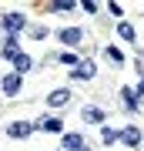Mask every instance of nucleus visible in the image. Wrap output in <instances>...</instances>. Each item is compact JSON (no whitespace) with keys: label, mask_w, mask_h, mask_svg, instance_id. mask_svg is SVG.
<instances>
[{"label":"nucleus","mask_w":144,"mask_h":151,"mask_svg":"<svg viewBox=\"0 0 144 151\" xmlns=\"http://www.w3.org/2000/svg\"><path fill=\"white\" fill-rule=\"evenodd\" d=\"M37 128H44V131H54V134H60V131H64V121H60V118H54V114H47V118H40V121H37Z\"/></svg>","instance_id":"1a4fd4ad"},{"label":"nucleus","mask_w":144,"mask_h":151,"mask_svg":"<svg viewBox=\"0 0 144 151\" xmlns=\"http://www.w3.org/2000/svg\"><path fill=\"white\" fill-rule=\"evenodd\" d=\"M117 34H121V40H138V34H134V27H131L128 20L117 24Z\"/></svg>","instance_id":"2eb2a0df"},{"label":"nucleus","mask_w":144,"mask_h":151,"mask_svg":"<svg viewBox=\"0 0 144 151\" xmlns=\"http://www.w3.org/2000/svg\"><path fill=\"white\" fill-rule=\"evenodd\" d=\"M117 138H121V141H124L128 148H138L141 141H144V134H141L138 128H124V131H117Z\"/></svg>","instance_id":"39448f33"},{"label":"nucleus","mask_w":144,"mask_h":151,"mask_svg":"<svg viewBox=\"0 0 144 151\" xmlns=\"http://www.w3.org/2000/svg\"><path fill=\"white\" fill-rule=\"evenodd\" d=\"M64 148L67 151H84V138L77 131H64Z\"/></svg>","instance_id":"9b49d317"},{"label":"nucleus","mask_w":144,"mask_h":151,"mask_svg":"<svg viewBox=\"0 0 144 151\" xmlns=\"http://www.w3.org/2000/svg\"><path fill=\"white\" fill-rule=\"evenodd\" d=\"M138 97H141V101H144V81L138 84Z\"/></svg>","instance_id":"412c9836"},{"label":"nucleus","mask_w":144,"mask_h":151,"mask_svg":"<svg viewBox=\"0 0 144 151\" xmlns=\"http://www.w3.org/2000/svg\"><path fill=\"white\" fill-rule=\"evenodd\" d=\"M0 87H4V94L17 97V94H20V87H24V77H20V74H14V70H10V74H7L4 81H0Z\"/></svg>","instance_id":"7ed1b4c3"},{"label":"nucleus","mask_w":144,"mask_h":151,"mask_svg":"<svg viewBox=\"0 0 144 151\" xmlns=\"http://www.w3.org/2000/svg\"><path fill=\"white\" fill-rule=\"evenodd\" d=\"M121 104L128 111H138V91H131V87H124L121 91Z\"/></svg>","instance_id":"ddd939ff"},{"label":"nucleus","mask_w":144,"mask_h":151,"mask_svg":"<svg viewBox=\"0 0 144 151\" xmlns=\"http://www.w3.org/2000/svg\"><path fill=\"white\" fill-rule=\"evenodd\" d=\"M80 118H84L87 124H104V111H101V108H94V104H87V108L80 111Z\"/></svg>","instance_id":"9d476101"},{"label":"nucleus","mask_w":144,"mask_h":151,"mask_svg":"<svg viewBox=\"0 0 144 151\" xmlns=\"http://www.w3.org/2000/svg\"><path fill=\"white\" fill-rule=\"evenodd\" d=\"M114 141H117V131H114V128H104V145H114Z\"/></svg>","instance_id":"6ab92c4d"},{"label":"nucleus","mask_w":144,"mask_h":151,"mask_svg":"<svg viewBox=\"0 0 144 151\" xmlns=\"http://www.w3.org/2000/svg\"><path fill=\"white\" fill-rule=\"evenodd\" d=\"M0 54H4L7 60H14L17 54H24V50H20V40H17V37H4V50H0Z\"/></svg>","instance_id":"6e6552de"},{"label":"nucleus","mask_w":144,"mask_h":151,"mask_svg":"<svg viewBox=\"0 0 144 151\" xmlns=\"http://www.w3.org/2000/svg\"><path fill=\"white\" fill-rule=\"evenodd\" d=\"M104 57L111 60V64H124V50H117V47H107V50H104Z\"/></svg>","instance_id":"dca6fc26"},{"label":"nucleus","mask_w":144,"mask_h":151,"mask_svg":"<svg viewBox=\"0 0 144 151\" xmlns=\"http://www.w3.org/2000/svg\"><path fill=\"white\" fill-rule=\"evenodd\" d=\"M57 37H60V44L74 47V44H80V40H84V30H80V27H64V30L57 34Z\"/></svg>","instance_id":"20e7f679"},{"label":"nucleus","mask_w":144,"mask_h":151,"mask_svg":"<svg viewBox=\"0 0 144 151\" xmlns=\"http://www.w3.org/2000/svg\"><path fill=\"white\" fill-rule=\"evenodd\" d=\"M0 24H4L7 37H17V34L27 27V17H24L20 10H10V14H4V17H0Z\"/></svg>","instance_id":"f257e3e1"},{"label":"nucleus","mask_w":144,"mask_h":151,"mask_svg":"<svg viewBox=\"0 0 144 151\" xmlns=\"http://www.w3.org/2000/svg\"><path fill=\"white\" fill-rule=\"evenodd\" d=\"M37 128V124H27V121H14V124H7V134L10 138H27L30 131Z\"/></svg>","instance_id":"423d86ee"},{"label":"nucleus","mask_w":144,"mask_h":151,"mask_svg":"<svg viewBox=\"0 0 144 151\" xmlns=\"http://www.w3.org/2000/svg\"><path fill=\"white\" fill-rule=\"evenodd\" d=\"M134 64H138V74H141V81H144V54L134 57Z\"/></svg>","instance_id":"aec40b11"},{"label":"nucleus","mask_w":144,"mask_h":151,"mask_svg":"<svg viewBox=\"0 0 144 151\" xmlns=\"http://www.w3.org/2000/svg\"><path fill=\"white\" fill-rule=\"evenodd\" d=\"M10 64H14V74H20V77H24L27 70H30V64H34V60L27 57V54H17V57L10 60Z\"/></svg>","instance_id":"f8f14e48"},{"label":"nucleus","mask_w":144,"mask_h":151,"mask_svg":"<svg viewBox=\"0 0 144 151\" xmlns=\"http://www.w3.org/2000/svg\"><path fill=\"white\" fill-rule=\"evenodd\" d=\"M60 60H64V64H70V70L80 64V60H77V54H70V50H67V54H60Z\"/></svg>","instance_id":"a211bd4d"},{"label":"nucleus","mask_w":144,"mask_h":151,"mask_svg":"<svg viewBox=\"0 0 144 151\" xmlns=\"http://www.w3.org/2000/svg\"><path fill=\"white\" fill-rule=\"evenodd\" d=\"M74 0H57V4H47V10H54V14H74Z\"/></svg>","instance_id":"4468645a"},{"label":"nucleus","mask_w":144,"mask_h":151,"mask_svg":"<svg viewBox=\"0 0 144 151\" xmlns=\"http://www.w3.org/2000/svg\"><path fill=\"white\" fill-rule=\"evenodd\" d=\"M94 74H97V64H94V60H80V64L70 70V77H74V81H91Z\"/></svg>","instance_id":"f03ea898"},{"label":"nucleus","mask_w":144,"mask_h":151,"mask_svg":"<svg viewBox=\"0 0 144 151\" xmlns=\"http://www.w3.org/2000/svg\"><path fill=\"white\" fill-rule=\"evenodd\" d=\"M30 37L44 40V37H47V27H44V24H34V27H30Z\"/></svg>","instance_id":"f3484780"},{"label":"nucleus","mask_w":144,"mask_h":151,"mask_svg":"<svg viewBox=\"0 0 144 151\" xmlns=\"http://www.w3.org/2000/svg\"><path fill=\"white\" fill-rule=\"evenodd\" d=\"M67 101H70V91H67V87H57V91L47 94V104H50V108H64Z\"/></svg>","instance_id":"0eeeda50"}]
</instances>
